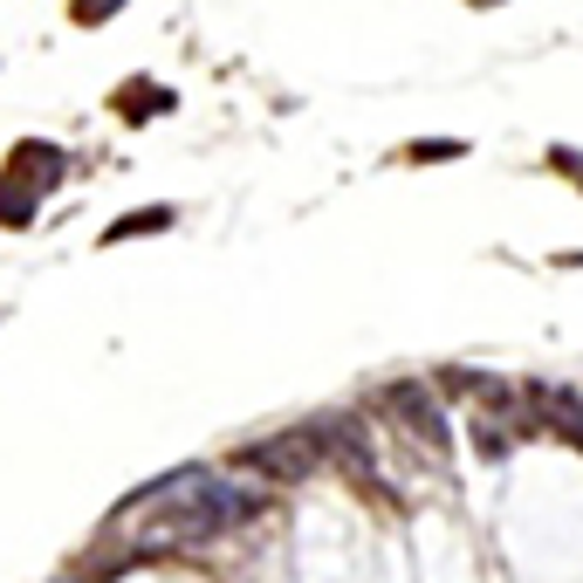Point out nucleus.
I'll use <instances>...</instances> for the list:
<instances>
[{
  "label": "nucleus",
  "instance_id": "obj_1",
  "mask_svg": "<svg viewBox=\"0 0 583 583\" xmlns=\"http://www.w3.org/2000/svg\"><path fill=\"white\" fill-rule=\"evenodd\" d=\"M247 515H255V501L234 494L226 480H207V474H179L165 494H151V522L165 536H220V528H234Z\"/></svg>",
  "mask_w": 583,
  "mask_h": 583
},
{
  "label": "nucleus",
  "instance_id": "obj_2",
  "mask_svg": "<svg viewBox=\"0 0 583 583\" xmlns=\"http://www.w3.org/2000/svg\"><path fill=\"white\" fill-rule=\"evenodd\" d=\"M316 453H323L316 425H295V433H282V440L247 446V467H261V474H275V480H302V474L316 467Z\"/></svg>",
  "mask_w": 583,
  "mask_h": 583
},
{
  "label": "nucleus",
  "instance_id": "obj_3",
  "mask_svg": "<svg viewBox=\"0 0 583 583\" xmlns=\"http://www.w3.org/2000/svg\"><path fill=\"white\" fill-rule=\"evenodd\" d=\"M385 405H398V412L412 419V433H419L425 446H440V440H446V425H440V405L425 398V385H398V392H385Z\"/></svg>",
  "mask_w": 583,
  "mask_h": 583
}]
</instances>
